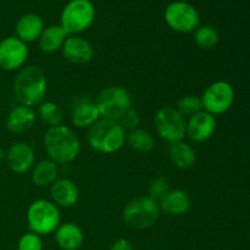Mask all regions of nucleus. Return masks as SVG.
<instances>
[{"label": "nucleus", "instance_id": "nucleus-1", "mask_svg": "<svg viewBox=\"0 0 250 250\" xmlns=\"http://www.w3.org/2000/svg\"><path fill=\"white\" fill-rule=\"evenodd\" d=\"M43 146L48 159L58 165L71 164L81 151V141L76 132L62 124L46 129Z\"/></svg>", "mask_w": 250, "mask_h": 250}, {"label": "nucleus", "instance_id": "nucleus-2", "mask_svg": "<svg viewBox=\"0 0 250 250\" xmlns=\"http://www.w3.org/2000/svg\"><path fill=\"white\" fill-rule=\"evenodd\" d=\"M14 95L21 105L34 107L45 100L48 93V80L38 66H24L17 72L14 80Z\"/></svg>", "mask_w": 250, "mask_h": 250}, {"label": "nucleus", "instance_id": "nucleus-3", "mask_svg": "<svg viewBox=\"0 0 250 250\" xmlns=\"http://www.w3.org/2000/svg\"><path fill=\"white\" fill-rule=\"evenodd\" d=\"M90 148L99 154H115L126 144V131L114 120L100 119L87 133Z\"/></svg>", "mask_w": 250, "mask_h": 250}, {"label": "nucleus", "instance_id": "nucleus-4", "mask_svg": "<svg viewBox=\"0 0 250 250\" xmlns=\"http://www.w3.org/2000/svg\"><path fill=\"white\" fill-rule=\"evenodd\" d=\"M161 214L160 205L149 195H139L129 200L122 211L124 224L131 229H146L154 226Z\"/></svg>", "mask_w": 250, "mask_h": 250}, {"label": "nucleus", "instance_id": "nucleus-5", "mask_svg": "<svg viewBox=\"0 0 250 250\" xmlns=\"http://www.w3.org/2000/svg\"><path fill=\"white\" fill-rule=\"evenodd\" d=\"M60 221V210L51 200L37 199L31 203L27 210L29 229L41 237L54 233L61 224Z\"/></svg>", "mask_w": 250, "mask_h": 250}, {"label": "nucleus", "instance_id": "nucleus-6", "mask_svg": "<svg viewBox=\"0 0 250 250\" xmlns=\"http://www.w3.org/2000/svg\"><path fill=\"white\" fill-rule=\"evenodd\" d=\"M95 20V7L90 0H71L63 7L60 26L67 36H80Z\"/></svg>", "mask_w": 250, "mask_h": 250}, {"label": "nucleus", "instance_id": "nucleus-7", "mask_svg": "<svg viewBox=\"0 0 250 250\" xmlns=\"http://www.w3.org/2000/svg\"><path fill=\"white\" fill-rule=\"evenodd\" d=\"M95 105L102 119L117 121L127 110L133 107V98L127 88L121 85H109L98 93Z\"/></svg>", "mask_w": 250, "mask_h": 250}, {"label": "nucleus", "instance_id": "nucleus-8", "mask_svg": "<svg viewBox=\"0 0 250 250\" xmlns=\"http://www.w3.org/2000/svg\"><path fill=\"white\" fill-rule=\"evenodd\" d=\"M154 128L156 134L168 144L183 141L187 129V119L173 106H163L154 116Z\"/></svg>", "mask_w": 250, "mask_h": 250}, {"label": "nucleus", "instance_id": "nucleus-9", "mask_svg": "<svg viewBox=\"0 0 250 250\" xmlns=\"http://www.w3.org/2000/svg\"><path fill=\"white\" fill-rule=\"evenodd\" d=\"M166 24L177 33H192L200 26L198 10L187 1H173L165 9Z\"/></svg>", "mask_w": 250, "mask_h": 250}, {"label": "nucleus", "instance_id": "nucleus-10", "mask_svg": "<svg viewBox=\"0 0 250 250\" xmlns=\"http://www.w3.org/2000/svg\"><path fill=\"white\" fill-rule=\"evenodd\" d=\"M200 99L203 110L217 116L231 109L234 102V89L229 82L217 81L204 90Z\"/></svg>", "mask_w": 250, "mask_h": 250}, {"label": "nucleus", "instance_id": "nucleus-11", "mask_svg": "<svg viewBox=\"0 0 250 250\" xmlns=\"http://www.w3.org/2000/svg\"><path fill=\"white\" fill-rule=\"evenodd\" d=\"M29 56V49L16 36L6 37L0 42V68L7 72L24 67Z\"/></svg>", "mask_w": 250, "mask_h": 250}, {"label": "nucleus", "instance_id": "nucleus-12", "mask_svg": "<svg viewBox=\"0 0 250 250\" xmlns=\"http://www.w3.org/2000/svg\"><path fill=\"white\" fill-rule=\"evenodd\" d=\"M63 59L73 65H87L94 59L93 44L82 36H68L61 48Z\"/></svg>", "mask_w": 250, "mask_h": 250}, {"label": "nucleus", "instance_id": "nucleus-13", "mask_svg": "<svg viewBox=\"0 0 250 250\" xmlns=\"http://www.w3.org/2000/svg\"><path fill=\"white\" fill-rule=\"evenodd\" d=\"M5 160L12 172L23 175L32 170L36 164V153L27 142H16L9 148Z\"/></svg>", "mask_w": 250, "mask_h": 250}, {"label": "nucleus", "instance_id": "nucleus-14", "mask_svg": "<svg viewBox=\"0 0 250 250\" xmlns=\"http://www.w3.org/2000/svg\"><path fill=\"white\" fill-rule=\"evenodd\" d=\"M216 126L217 122L214 115L203 110L187 120L186 136L192 142L202 143L214 136Z\"/></svg>", "mask_w": 250, "mask_h": 250}, {"label": "nucleus", "instance_id": "nucleus-15", "mask_svg": "<svg viewBox=\"0 0 250 250\" xmlns=\"http://www.w3.org/2000/svg\"><path fill=\"white\" fill-rule=\"evenodd\" d=\"M51 202L58 208H72L80 199V189L70 178H58L50 186Z\"/></svg>", "mask_w": 250, "mask_h": 250}, {"label": "nucleus", "instance_id": "nucleus-16", "mask_svg": "<svg viewBox=\"0 0 250 250\" xmlns=\"http://www.w3.org/2000/svg\"><path fill=\"white\" fill-rule=\"evenodd\" d=\"M37 114L33 107L21 105L15 106L6 117L7 131L14 134H23L31 131L36 124Z\"/></svg>", "mask_w": 250, "mask_h": 250}, {"label": "nucleus", "instance_id": "nucleus-17", "mask_svg": "<svg viewBox=\"0 0 250 250\" xmlns=\"http://www.w3.org/2000/svg\"><path fill=\"white\" fill-rule=\"evenodd\" d=\"M161 212L170 216H183L192 209V199L189 194L182 189H171L159 202Z\"/></svg>", "mask_w": 250, "mask_h": 250}, {"label": "nucleus", "instance_id": "nucleus-18", "mask_svg": "<svg viewBox=\"0 0 250 250\" xmlns=\"http://www.w3.org/2000/svg\"><path fill=\"white\" fill-rule=\"evenodd\" d=\"M44 29V22L39 15L29 12L24 14L17 20L16 26H15V32L16 37L21 39L24 43H32V42L38 41L42 32Z\"/></svg>", "mask_w": 250, "mask_h": 250}, {"label": "nucleus", "instance_id": "nucleus-19", "mask_svg": "<svg viewBox=\"0 0 250 250\" xmlns=\"http://www.w3.org/2000/svg\"><path fill=\"white\" fill-rule=\"evenodd\" d=\"M55 242L62 250H78L83 243V232L75 222H63L54 232Z\"/></svg>", "mask_w": 250, "mask_h": 250}, {"label": "nucleus", "instance_id": "nucleus-20", "mask_svg": "<svg viewBox=\"0 0 250 250\" xmlns=\"http://www.w3.org/2000/svg\"><path fill=\"white\" fill-rule=\"evenodd\" d=\"M100 119H102V115L97 105L90 100H83L78 103L71 112V122L76 128L89 129Z\"/></svg>", "mask_w": 250, "mask_h": 250}, {"label": "nucleus", "instance_id": "nucleus-21", "mask_svg": "<svg viewBox=\"0 0 250 250\" xmlns=\"http://www.w3.org/2000/svg\"><path fill=\"white\" fill-rule=\"evenodd\" d=\"M168 158L171 163L181 170L192 168L197 163V153L189 143L185 141L168 144Z\"/></svg>", "mask_w": 250, "mask_h": 250}, {"label": "nucleus", "instance_id": "nucleus-22", "mask_svg": "<svg viewBox=\"0 0 250 250\" xmlns=\"http://www.w3.org/2000/svg\"><path fill=\"white\" fill-rule=\"evenodd\" d=\"M67 37V33L60 24H51L43 29L38 38V46L45 54L56 53L61 50Z\"/></svg>", "mask_w": 250, "mask_h": 250}, {"label": "nucleus", "instance_id": "nucleus-23", "mask_svg": "<svg viewBox=\"0 0 250 250\" xmlns=\"http://www.w3.org/2000/svg\"><path fill=\"white\" fill-rule=\"evenodd\" d=\"M31 178L37 187H50L59 178V165L50 159L38 161L32 167Z\"/></svg>", "mask_w": 250, "mask_h": 250}, {"label": "nucleus", "instance_id": "nucleus-24", "mask_svg": "<svg viewBox=\"0 0 250 250\" xmlns=\"http://www.w3.org/2000/svg\"><path fill=\"white\" fill-rule=\"evenodd\" d=\"M126 144L137 153L149 154L155 148L156 141L150 131L137 127L132 131L126 132Z\"/></svg>", "mask_w": 250, "mask_h": 250}, {"label": "nucleus", "instance_id": "nucleus-25", "mask_svg": "<svg viewBox=\"0 0 250 250\" xmlns=\"http://www.w3.org/2000/svg\"><path fill=\"white\" fill-rule=\"evenodd\" d=\"M37 115L41 119V121L48 126V128L49 127L59 126L63 120V112L61 107L56 103L51 102V100H44L43 103H41L38 105Z\"/></svg>", "mask_w": 250, "mask_h": 250}, {"label": "nucleus", "instance_id": "nucleus-26", "mask_svg": "<svg viewBox=\"0 0 250 250\" xmlns=\"http://www.w3.org/2000/svg\"><path fill=\"white\" fill-rule=\"evenodd\" d=\"M194 43L198 48L203 49V50H210L214 49L219 43V32L216 28L210 24H200L194 32Z\"/></svg>", "mask_w": 250, "mask_h": 250}, {"label": "nucleus", "instance_id": "nucleus-27", "mask_svg": "<svg viewBox=\"0 0 250 250\" xmlns=\"http://www.w3.org/2000/svg\"><path fill=\"white\" fill-rule=\"evenodd\" d=\"M176 110L182 115L185 119L194 116L198 112L203 111V104L200 97L195 94H187L181 98L176 105Z\"/></svg>", "mask_w": 250, "mask_h": 250}, {"label": "nucleus", "instance_id": "nucleus-28", "mask_svg": "<svg viewBox=\"0 0 250 250\" xmlns=\"http://www.w3.org/2000/svg\"><path fill=\"white\" fill-rule=\"evenodd\" d=\"M170 190L171 186L167 178L164 177V176H159V177L151 180L150 185L148 187V194L146 195H149L151 199L156 200L159 203Z\"/></svg>", "mask_w": 250, "mask_h": 250}, {"label": "nucleus", "instance_id": "nucleus-29", "mask_svg": "<svg viewBox=\"0 0 250 250\" xmlns=\"http://www.w3.org/2000/svg\"><path fill=\"white\" fill-rule=\"evenodd\" d=\"M16 250H43V241L41 236L29 232L20 238Z\"/></svg>", "mask_w": 250, "mask_h": 250}, {"label": "nucleus", "instance_id": "nucleus-30", "mask_svg": "<svg viewBox=\"0 0 250 250\" xmlns=\"http://www.w3.org/2000/svg\"><path fill=\"white\" fill-rule=\"evenodd\" d=\"M117 122H119L120 126H121L125 131L128 132L139 126L141 116H139V112L137 111L136 109L131 107V109L127 110V111L117 120Z\"/></svg>", "mask_w": 250, "mask_h": 250}, {"label": "nucleus", "instance_id": "nucleus-31", "mask_svg": "<svg viewBox=\"0 0 250 250\" xmlns=\"http://www.w3.org/2000/svg\"><path fill=\"white\" fill-rule=\"evenodd\" d=\"M110 250H134L133 244L126 238H120L115 241L110 247Z\"/></svg>", "mask_w": 250, "mask_h": 250}, {"label": "nucleus", "instance_id": "nucleus-32", "mask_svg": "<svg viewBox=\"0 0 250 250\" xmlns=\"http://www.w3.org/2000/svg\"><path fill=\"white\" fill-rule=\"evenodd\" d=\"M5 158H6V154H5L4 150H2V149L0 148V164H1L2 161L5 160Z\"/></svg>", "mask_w": 250, "mask_h": 250}, {"label": "nucleus", "instance_id": "nucleus-33", "mask_svg": "<svg viewBox=\"0 0 250 250\" xmlns=\"http://www.w3.org/2000/svg\"><path fill=\"white\" fill-rule=\"evenodd\" d=\"M9 250H15V249H9Z\"/></svg>", "mask_w": 250, "mask_h": 250}]
</instances>
